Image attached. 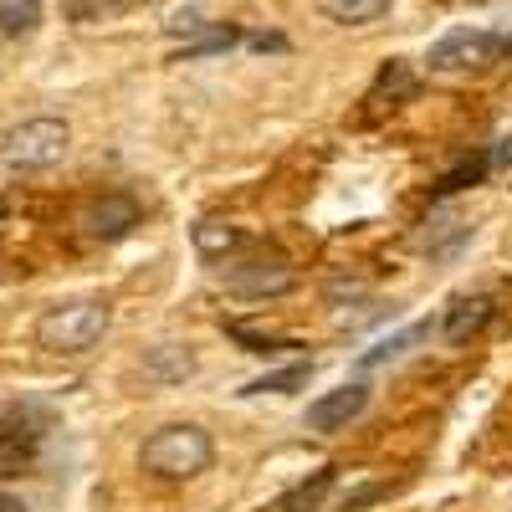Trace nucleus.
Returning <instances> with one entry per match:
<instances>
[{"instance_id":"nucleus-19","label":"nucleus","mask_w":512,"mask_h":512,"mask_svg":"<svg viewBox=\"0 0 512 512\" xmlns=\"http://www.w3.org/2000/svg\"><path fill=\"white\" fill-rule=\"evenodd\" d=\"M236 31L231 26H216V31H210V36H200V41H190V47L180 52V62H190V57H210V52H226V47H236Z\"/></svg>"},{"instance_id":"nucleus-8","label":"nucleus","mask_w":512,"mask_h":512,"mask_svg":"<svg viewBox=\"0 0 512 512\" xmlns=\"http://www.w3.org/2000/svg\"><path fill=\"white\" fill-rule=\"evenodd\" d=\"M492 318H497V303H492V297H461V303L446 313L441 333H446V344H466V338L487 333Z\"/></svg>"},{"instance_id":"nucleus-22","label":"nucleus","mask_w":512,"mask_h":512,"mask_svg":"<svg viewBox=\"0 0 512 512\" xmlns=\"http://www.w3.org/2000/svg\"><path fill=\"white\" fill-rule=\"evenodd\" d=\"M0 221H6V200H0Z\"/></svg>"},{"instance_id":"nucleus-18","label":"nucleus","mask_w":512,"mask_h":512,"mask_svg":"<svg viewBox=\"0 0 512 512\" xmlns=\"http://www.w3.org/2000/svg\"><path fill=\"white\" fill-rule=\"evenodd\" d=\"M226 333L236 338V344H246V354H282V349H292L287 338H277V333H256V328H246V323H226Z\"/></svg>"},{"instance_id":"nucleus-11","label":"nucleus","mask_w":512,"mask_h":512,"mask_svg":"<svg viewBox=\"0 0 512 512\" xmlns=\"http://www.w3.org/2000/svg\"><path fill=\"white\" fill-rule=\"evenodd\" d=\"M318 11L333 21V26H369L390 11V0H318Z\"/></svg>"},{"instance_id":"nucleus-4","label":"nucleus","mask_w":512,"mask_h":512,"mask_svg":"<svg viewBox=\"0 0 512 512\" xmlns=\"http://www.w3.org/2000/svg\"><path fill=\"white\" fill-rule=\"evenodd\" d=\"M502 52V41L492 31H472V26H461V31H446L436 47H431V72H482L492 67Z\"/></svg>"},{"instance_id":"nucleus-12","label":"nucleus","mask_w":512,"mask_h":512,"mask_svg":"<svg viewBox=\"0 0 512 512\" xmlns=\"http://www.w3.org/2000/svg\"><path fill=\"white\" fill-rule=\"evenodd\" d=\"M36 436H41V431H31V425H21V436H16V425H0V477L21 472V466L31 461Z\"/></svg>"},{"instance_id":"nucleus-1","label":"nucleus","mask_w":512,"mask_h":512,"mask_svg":"<svg viewBox=\"0 0 512 512\" xmlns=\"http://www.w3.org/2000/svg\"><path fill=\"white\" fill-rule=\"evenodd\" d=\"M216 461V441H210L200 425H159V431L144 441V451H139V466L149 477H159V482H190V477H200L205 466Z\"/></svg>"},{"instance_id":"nucleus-21","label":"nucleus","mask_w":512,"mask_h":512,"mask_svg":"<svg viewBox=\"0 0 512 512\" xmlns=\"http://www.w3.org/2000/svg\"><path fill=\"white\" fill-rule=\"evenodd\" d=\"M0 512H26V502L11 497V492H0Z\"/></svg>"},{"instance_id":"nucleus-6","label":"nucleus","mask_w":512,"mask_h":512,"mask_svg":"<svg viewBox=\"0 0 512 512\" xmlns=\"http://www.w3.org/2000/svg\"><path fill=\"white\" fill-rule=\"evenodd\" d=\"M139 221H144V210H139V200L128 190H108V195H98L88 210H82V231H88L93 241H123Z\"/></svg>"},{"instance_id":"nucleus-17","label":"nucleus","mask_w":512,"mask_h":512,"mask_svg":"<svg viewBox=\"0 0 512 512\" xmlns=\"http://www.w3.org/2000/svg\"><path fill=\"white\" fill-rule=\"evenodd\" d=\"M144 369H149L154 379H185V374L195 369V359H190V354H185L180 344H164V349H159V354H154V359H149Z\"/></svg>"},{"instance_id":"nucleus-14","label":"nucleus","mask_w":512,"mask_h":512,"mask_svg":"<svg viewBox=\"0 0 512 512\" xmlns=\"http://www.w3.org/2000/svg\"><path fill=\"white\" fill-rule=\"evenodd\" d=\"M492 159H497V154H477V159H461L456 169H446L441 185H436V200H446V195H456V190H466V185H477L487 169H492Z\"/></svg>"},{"instance_id":"nucleus-10","label":"nucleus","mask_w":512,"mask_h":512,"mask_svg":"<svg viewBox=\"0 0 512 512\" xmlns=\"http://www.w3.org/2000/svg\"><path fill=\"white\" fill-rule=\"evenodd\" d=\"M195 251L205 256V262H226V256L241 246V231L236 226H226V221H216V216H205V221H195Z\"/></svg>"},{"instance_id":"nucleus-23","label":"nucleus","mask_w":512,"mask_h":512,"mask_svg":"<svg viewBox=\"0 0 512 512\" xmlns=\"http://www.w3.org/2000/svg\"><path fill=\"white\" fill-rule=\"evenodd\" d=\"M0 420H6V405H0Z\"/></svg>"},{"instance_id":"nucleus-9","label":"nucleus","mask_w":512,"mask_h":512,"mask_svg":"<svg viewBox=\"0 0 512 512\" xmlns=\"http://www.w3.org/2000/svg\"><path fill=\"white\" fill-rule=\"evenodd\" d=\"M333 482H338V466H323V472H313L308 482L287 487V492L277 497V512H318V507L328 502Z\"/></svg>"},{"instance_id":"nucleus-5","label":"nucleus","mask_w":512,"mask_h":512,"mask_svg":"<svg viewBox=\"0 0 512 512\" xmlns=\"http://www.w3.org/2000/svg\"><path fill=\"white\" fill-rule=\"evenodd\" d=\"M221 277H226V292H236V297H282V292L297 282L292 262H287V256H277V251H262V256H246V262H231Z\"/></svg>"},{"instance_id":"nucleus-16","label":"nucleus","mask_w":512,"mask_h":512,"mask_svg":"<svg viewBox=\"0 0 512 512\" xmlns=\"http://www.w3.org/2000/svg\"><path fill=\"white\" fill-rule=\"evenodd\" d=\"M297 384H308V364H292V369H277V374H262V379H251L241 395H287V390H297Z\"/></svg>"},{"instance_id":"nucleus-20","label":"nucleus","mask_w":512,"mask_h":512,"mask_svg":"<svg viewBox=\"0 0 512 512\" xmlns=\"http://www.w3.org/2000/svg\"><path fill=\"white\" fill-rule=\"evenodd\" d=\"M67 11L77 21H98L103 11H118V0H67Z\"/></svg>"},{"instance_id":"nucleus-3","label":"nucleus","mask_w":512,"mask_h":512,"mask_svg":"<svg viewBox=\"0 0 512 512\" xmlns=\"http://www.w3.org/2000/svg\"><path fill=\"white\" fill-rule=\"evenodd\" d=\"M72 149V128L62 118H26L16 123L6 139H0V154H6L11 169H21V175H36V169H52L62 164Z\"/></svg>"},{"instance_id":"nucleus-7","label":"nucleus","mask_w":512,"mask_h":512,"mask_svg":"<svg viewBox=\"0 0 512 512\" xmlns=\"http://www.w3.org/2000/svg\"><path fill=\"white\" fill-rule=\"evenodd\" d=\"M364 410H369V384H359V379L354 384H338V390H328V395H318L308 405V431H318V436L349 431Z\"/></svg>"},{"instance_id":"nucleus-2","label":"nucleus","mask_w":512,"mask_h":512,"mask_svg":"<svg viewBox=\"0 0 512 512\" xmlns=\"http://www.w3.org/2000/svg\"><path fill=\"white\" fill-rule=\"evenodd\" d=\"M103 333H108V303H98V297L57 303L36 318V344L47 354H88Z\"/></svg>"},{"instance_id":"nucleus-15","label":"nucleus","mask_w":512,"mask_h":512,"mask_svg":"<svg viewBox=\"0 0 512 512\" xmlns=\"http://www.w3.org/2000/svg\"><path fill=\"white\" fill-rule=\"evenodd\" d=\"M420 338H425V328H405V333H395V338H384V344H374L359 364L364 369H384V364H395V359H405L415 344H420Z\"/></svg>"},{"instance_id":"nucleus-13","label":"nucleus","mask_w":512,"mask_h":512,"mask_svg":"<svg viewBox=\"0 0 512 512\" xmlns=\"http://www.w3.org/2000/svg\"><path fill=\"white\" fill-rule=\"evenodd\" d=\"M41 26V0H0V36L21 41Z\"/></svg>"}]
</instances>
